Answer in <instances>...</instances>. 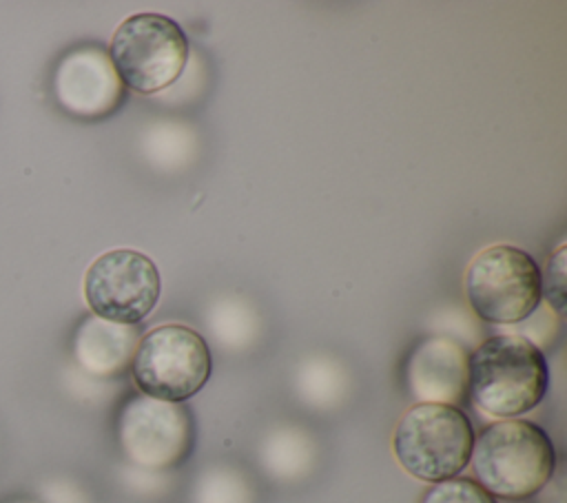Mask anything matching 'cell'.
Returning <instances> with one entry per match:
<instances>
[{"label":"cell","mask_w":567,"mask_h":503,"mask_svg":"<svg viewBox=\"0 0 567 503\" xmlns=\"http://www.w3.org/2000/svg\"><path fill=\"white\" fill-rule=\"evenodd\" d=\"M162 295L155 261L133 248L102 253L84 273V301L100 319L137 326Z\"/></svg>","instance_id":"7"},{"label":"cell","mask_w":567,"mask_h":503,"mask_svg":"<svg viewBox=\"0 0 567 503\" xmlns=\"http://www.w3.org/2000/svg\"><path fill=\"white\" fill-rule=\"evenodd\" d=\"M474 439V425L461 408L414 403L394 428L392 450L410 476L439 483L467 468Z\"/></svg>","instance_id":"3"},{"label":"cell","mask_w":567,"mask_h":503,"mask_svg":"<svg viewBox=\"0 0 567 503\" xmlns=\"http://www.w3.org/2000/svg\"><path fill=\"white\" fill-rule=\"evenodd\" d=\"M109 58L124 86L137 93H157L182 75L188 38L168 16L135 13L115 29Z\"/></svg>","instance_id":"5"},{"label":"cell","mask_w":567,"mask_h":503,"mask_svg":"<svg viewBox=\"0 0 567 503\" xmlns=\"http://www.w3.org/2000/svg\"><path fill=\"white\" fill-rule=\"evenodd\" d=\"M465 295L483 321L514 326L529 317L543 299L540 268L523 248L489 246L467 266Z\"/></svg>","instance_id":"6"},{"label":"cell","mask_w":567,"mask_h":503,"mask_svg":"<svg viewBox=\"0 0 567 503\" xmlns=\"http://www.w3.org/2000/svg\"><path fill=\"white\" fill-rule=\"evenodd\" d=\"M137 341V326H122L91 315L73 337V355L89 374L115 377L131 366Z\"/></svg>","instance_id":"11"},{"label":"cell","mask_w":567,"mask_h":503,"mask_svg":"<svg viewBox=\"0 0 567 503\" xmlns=\"http://www.w3.org/2000/svg\"><path fill=\"white\" fill-rule=\"evenodd\" d=\"M467 465H472L476 483L494 499L523 501L551 481L556 450L540 425L503 419L474 439Z\"/></svg>","instance_id":"2"},{"label":"cell","mask_w":567,"mask_h":503,"mask_svg":"<svg viewBox=\"0 0 567 503\" xmlns=\"http://www.w3.org/2000/svg\"><path fill=\"white\" fill-rule=\"evenodd\" d=\"M421 503H496V499L485 492L474 479L452 476L425 490Z\"/></svg>","instance_id":"12"},{"label":"cell","mask_w":567,"mask_h":503,"mask_svg":"<svg viewBox=\"0 0 567 503\" xmlns=\"http://www.w3.org/2000/svg\"><path fill=\"white\" fill-rule=\"evenodd\" d=\"M53 95L58 104L75 117H104L124 97L109 53L102 47L84 44L62 55L53 71Z\"/></svg>","instance_id":"9"},{"label":"cell","mask_w":567,"mask_h":503,"mask_svg":"<svg viewBox=\"0 0 567 503\" xmlns=\"http://www.w3.org/2000/svg\"><path fill=\"white\" fill-rule=\"evenodd\" d=\"M551 312H554V310H549L547 306L538 304L536 310H534L529 317H525L523 321L514 324V326H516V332H514V335L527 339V341L534 343L536 348L551 343V339H554V335H556V330H558V319H556V315H551Z\"/></svg>","instance_id":"14"},{"label":"cell","mask_w":567,"mask_h":503,"mask_svg":"<svg viewBox=\"0 0 567 503\" xmlns=\"http://www.w3.org/2000/svg\"><path fill=\"white\" fill-rule=\"evenodd\" d=\"M547 388L543 350L514 332L487 337L467 357V397L487 417L516 419L536 408Z\"/></svg>","instance_id":"1"},{"label":"cell","mask_w":567,"mask_h":503,"mask_svg":"<svg viewBox=\"0 0 567 503\" xmlns=\"http://www.w3.org/2000/svg\"><path fill=\"white\" fill-rule=\"evenodd\" d=\"M540 295L547 297L549 306L556 315L565 312V246H560L545 266V273H540Z\"/></svg>","instance_id":"13"},{"label":"cell","mask_w":567,"mask_h":503,"mask_svg":"<svg viewBox=\"0 0 567 503\" xmlns=\"http://www.w3.org/2000/svg\"><path fill=\"white\" fill-rule=\"evenodd\" d=\"M467 350L452 337L421 339L403 368L408 394L419 403H461L467 397Z\"/></svg>","instance_id":"10"},{"label":"cell","mask_w":567,"mask_h":503,"mask_svg":"<svg viewBox=\"0 0 567 503\" xmlns=\"http://www.w3.org/2000/svg\"><path fill=\"white\" fill-rule=\"evenodd\" d=\"M117 439L128 461L157 472L179 465L190 454L195 425L184 403L135 394L120 410Z\"/></svg>","instance_id":"8"},{"label":"cell","mask_w":567,"mask_h":503,"mask_svg":"<svg viewBox=\"0 0 567 503\" xmlns=\"http://www.w3.org/2000/svg\"><path fill=\"white\" fill-rule=\"evenodd\" d=\"M18 503H33V501H18Z\"/></svg>","instance_id":"15"},{"label":"cell","mask_w":567,"mask_h":503,"mask_svg":"<svg viewBox=\"0 0 567 503\" xmlns=\"http://www.w3.org/2000/svg\"><path fill=\"white\" fill-rule=\"evenodd\" d=\"M213 370L204 337L182 324H164L140 337L131 374L140 394L182 403L197 394Z\"/></svg>","instance_id":"4"}]
</instances>
